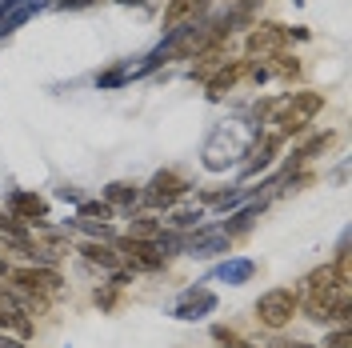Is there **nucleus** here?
Returning <instances> with one entry per match:
<instances>
[{"mask_svg":"<svg viewBox=\"0 0 352 348\" xmlns=\"http://www.w3.org/2000/svg\"><path fill=\"white\" fill-rule=\"evenodd\" d=\"M349 345H352V328L349 325H336L329 336H324V345H320V348H349Z\"/></svg>","mask_w":352,"mask_h":348,"instance_id":"obj_24","label":"nucleus"},{"mask_svg":"<svg viewBox=\"0 0 352 348\" xmlns=\"http://www.w3.org/2000/svg\"><path fill=\"white\" fill-rule=\"evenodd\" d=\"M212 340H217L220 348H256L252 340H244L236 328H228V325H212Z\"/></svg>","mask_w":352,"mask_h":348,"instance_id":"obj_22","label":"nucleus"},{"mask_svg":"<svg viewBox=\"0 0 352 348\" xmlns=\"http://www.w3.org/2000/svg\"><path fill=\"white\" fill-rule=\"evenodd\" d=\"M76 252H80L88 264H100L104 272L120 268V257H116V248H112V244H100V240H85V244H76Z\"/></svg>","mask_w":352,"mask_h":348,"instance_id":"obj_17","label":"nucleus"},{"mask_svg":"<svg viewBox=\"0 0 352 348\" xmlns=\"http://www.w3.org/2000/svg\"><path fill=\"white\" fill-rule=\"evenodd\" d=\"M4 276H8V261H4V257H0V281H4Z\"/></svg>","mask_w":352,"mask_h":348,"instance_id":"obj_34","label":"nucleus"},{"mask_svg":"<svg viewBox=\"0 0 352 348\" xmlns=\"http://www.w3.org/2000/svg\"><path fill=\"white\" fill-rule=\"evenodd\" d=\"M116 4H124V8H132V4H148V0H116Z\"/></svg>","mask_w":352,"mask_h":348,"instance_id":"obj_33","label":"nucleus"},{"mask_svg":"<svg viewBox=\"0 0 352 348\" xmlns=\"http://www.w3.org/2000/svg\"><path fill=\"white\" fill-rule=\"evenodd\" d=\"M300 292H292V288H285V284H276V288H268V292H261V301H256V320H261L264 328H272V332H280V328L292 325V316L300 312Z\"/></svg>","mask_w":352,"mask_h":348,"instance_id":"obj_2","label":"nucleus"},{"mask_svg":"<svg viewBox=\"0 0 352 348\" xmlns=\"http://www.w3.org/2000/svg\"><path fill=\"white\" fill-rule=\"evenodd\" d=\"M8 217L21 220V224H44L48 220V200L36 193H24V188H12L8 193Z\"/></svg>","mask_w":352,"mask_h":348,"instance_id":"obj_10","label":"nucleus"},{"mask_svg":"<svg viewBox=\"0 0 352 348\" xmlns=\"http://www.w3.org/2000/svg\"><path fill=\"white\" fill-rule=\"evenodd\" d=\"M244 72L256 80V85H264V80H272V68L268 65H261V61H252V65H244Z\"/></svg>","mask_w":352,"mask_h":348,"instance_id":"obj_27","label":"nucleus"},{"mask_svg":"<svg viewBox=\"0 0 352 348\" xmlns=\"http://www.w3.org/2000/svg\"><path fill=\"white\" fill-rule=\"evenodd\" d=\"M292 4H296V8H305V0H292Z\"/></svg>","mask_w":352,"mask_h":348,"instance_id":"obj_36","label":"nucleus"},{"mask_svg":"<svg viewBox=\"0 0 352 348\" xmlns=\"http://www.w3.org/2000/svg\"><path fill=\"white\" fill-rule=\"evenodd\" d=\"M116 292H120V288H112V284H109V288H96V292H92V301H96V305L109 312V308L116 305Z\"/></svg>","mask_w":352,"mask_h":348,"instance_id":"obj_26","label":"nucleus"},{"mask_svg":"<svg viewBox=\"0 0 352 348\" xmlns=\"http://www.w3.org/2000/svg\"><path fill=\"white\" fill-rule=\"evenodd\" d=\"M173 217H168V228H176V232H192V228H200V220H204V208H168Z\"/></svg>","mask_w":352,"mask_h":348,"instance_id":"obj_20","label":"nucleus"},{"mask_svg":"<svg viewBox=\"0 0 352 348\" xmlns=\"http://www.w3.org/2000/svg\"><path fill=\"white\" fill-rule=\"evenodd\" d=\"M208 281H220V284H228V288L252 284L256 281V261L252 257H224L220 264L208 268Z\"/></svg>","mask_w":352,"mask_h":348,"instance_id":"obj_9","label":"nucleus"},{"mask_svg":"<svg viewBox=\"0 0 352 348\" xmlns=\"http://www.w3.org/2000/svg\"><path fill=\"white\" fill-rule=\"evenodd\" d=\"M12 284L21 296H44V292L60 288V276L52 268H21V272H12Z\"/></svg>","mask_w":352,"mask_h":348,"instance_id":"obj_12","label":"nucleus"},{"mask_svg":"<svg viewBox=\"0 0 352 348\" xmlns=\"http://www.w3.org/2000/svg\"><path fill=\"white\" fill-rule=\"evenodd\" d=\"M276 61H280V65H276V72H280V76H288V80H292V76H300V61H296V56L276 52Z\"/></svg>","mask_w":352,"mask_h":348,"instance_id":"obj_25","label":"nucleus"},{"mask_svg":"<svg viewBox=\"0 0 352 348\" xmlns=\"http://www.w3.org/2000/svg\"><path fill=\"white\" fill-rule=\"evenodd\" d=\"M184 252H188V257H197V261H212V257H220V252H228V237H224L220 228L200 224L197 232H188Z\"/></svg>","mask_w":352,"mask_h":348,"instance_id":"obj_11","label":"nucleus"},{"mask_svg":"<svg viewBox=\"0 0 352 348\" xmlns=\"http://www.w3.org/2000/svg\"><path fill=\"white\" fill-rule=\"evenodd\" d=\"M56 200H68V204H80L85 196H80V188H72V184H60V188H56Z\"/></svg>","mask_w":352,"mask_h":348,"instance_id":"obj_30","label":"nucleus"},{"mask_svg":"<svg viewBox=\"0 0 352 348\" xmlns=\"http://www.w3.org/2000/svg\"><path fill=\"white\" fill-rule=\"evenodd\" d=\"M129 80H132V61H116L112 68H104V72L92 76V85L100 88V92H109V88H124Z\"/></svg>","mask_w":352,"mask_h":348,"instance_id":"obj_18","label":"nucleus"},{"mask_svg":"<svg viewBox=\"0 0 352 348\" xmlns=\"http://www.w3.org/2000/svg\"><path fill=\"white\" fill-rule=\"evenodd\" d=\"M112 248H116V257L124 261V268L129 272H160L164 268V257L156 252L153 240H132V237H116L112 240Z\"/></svg>","mask_w":352,"mask_h":348,"instance_id":"obj_5","label":"nucleus"},{"mask_svg":"<svg viewBox=\"0 0 352 348\" xmlns=\"http://www.w3.org/2000/svg\"><path fill=\"white\" fill-rule=\"evenodd\" d=\"M264 208H268V200H264V196L248 200V204H241V208H232V213H228V220L220 224V232H224L228 240H232V237H244V232L256 224V217H261Z\"/></svg>","mask_w":352,"mask_h":348,"instance_id":"obj_13","label":"nucleus"},{"mask_svg":"<svg viewBox=\"0 0 352 348\" xmlns=\"http://www.w3.org/2000/svg\"><path fill=\"white\" fill-rule=\"evenodd\" d=\"M88 4H96V0H52L48 8H56V12H76V8H88Z\"/></svg>","mask_w":352,"mask_h":348,"instance_id":"obj_28","label":"nucleus"},{"mask_svg":"<svg viewBox=\"0 0 352 348\" xmlns=\"http://www.w3.org/2000/svg\"><path fill=\"white\" fill-rule=\"evenodd\" d=\"M324 109V92H312V88H300V92H288L276 100V109H272V124L280 136H300V132L320 116Z\"/></svg>","mask_w":352,"mask_h":348,"instance_id":"obj_1","label":"nucleus"},{"mask_svg":"<svg viewBox=\"0 0 352 348\" xmlns=\"http://www.w3.org/2000/svg\"><path fill=\"white\" fill-rule=\"evenodd\" d=\"M261 12H264V0H232L228 8H220L217 17H208V24H212V41L224 44L232 32H248Z\"/></svg>","mask_w":352,"mask_h":348,"instance_id":"obj_4","label":"nucleus"},{"mask_svg":"<svg viewBox=\"0 0 352 348\" xmlns=\"http://www.w3.org/2000/svg\"><path fill=\"white\" fill-rule=\"evenodd\" d=\"M280 348H316V345H280Z\"/></svg>","mask_w":352,"mask_h":348,"instance_id":"obj_35","label":"nucleus"},{"mask_svg":"<svg viewBox=\"0 0 352 348\" xmlns=\"http://www.w3.org/2000/svg\"><path fill=\"white\" fill-rule=\"evenodd\" d=\"M100 200L109 204L112 213L120 208V213H129L140 204V184H132V180H112V184H104V193H100Z\"/></svg>","mask_w":352,"mask_h":348,"instance_id":"obj_16","label":"nucleus"},{"mask_svg":"<svg viewBox=\"0 0 352 348\" xmlns=\"http://www.w3.org/2000/svg\"><path fill=\"white\" fill-rule=\"evenodd\" d=\"M217 292L212 288H204V281L192 284V288H184L180 296L173 301V308H168V316L173 320H204V316H212L217 312Z\"/></svg>","mask_w":352,"mask_h":348,"instance_id":"obj_6","label":"nucleus"},{"mask_svg":"<svg viewBox=\"0 0 352 348\" xmlns=\"http://www.w3.org/2000/svg\"><path fill=\"white\" fill-rule=\"evenodd\" d=\"M188 193H192V180H188V176L176 173V168H160V173H153V180L144 184L140 200H144L148 208H176Z\"/></svg>","mask_w":352,"mask_h":348,"instance_id":"obj_3","label":"nucleus"},{"mask_svg":"<svg viewBox=\"0 0 352 348\" xmlns=\"http://www.w3.org/2000/svg\"><path fill=\"white\" fill-rule=\"evenodd\" d=\"M109 276H112V288H129V284H132V276H136V272H129V268H112Z\"/></svg>","mask_w":352,"mask_h":348,"instance_id":"obj_29","label":"nucleus"},{"mask_svg":"<svg viewBox=\"0 0 352 348\" xmlns=\"http://www.w3.org/2000/svg\"><path fill=\"white\" fill-rule=\"evenodd\" d=\"M109 217H112V208L109 204H104V200H80V204H76V220H104V224H109Z\"/></svg>","mask_w":352,"mask_h":348,"instance_id":"obj_23","label":"nucleus"},{"mask_svg":"<svg viewBox=\"0 0 352 348\" xmlns=\"http://www.w3.org/2000/svg\"><path fill=\"white\" fill-rule=\"evenodd\" d=\"M21 228H24L21 220H12L8 213H0V237H4V232H21Z\"/></svg>","mask_w":352,"mask_h":348,"instance_id":"obj_31","label":"nucleus"},{"mask_svg":"<svg viewBox=\"0 0 352 348\" xmlns=\"http://www.w3.org/2000/svg\"><path fill=\"white\" fill-rule=\"evenodd\" d=\"M285 24H272V21H256L248 28V36H244V48H248V56H276V52H285Z\"/></svg>","mask_w":352,"mask_h":348,"instance_id":"obj_8","label":"nucleus"},{"mask_svg":"<svg viewBox=\"0 0 352 348\" xmlns=\"http://www.w3.org/2000/svg\"><path fill=\"white\" fill-rule=\"evenodd\" d=\"M160 232H164V224H160L156 217H132L129 220V237L132 240H156Z\"/></svg>","mask_w":352,"mask_h":348,"instance_id":"obj_21","label":"nucleus"},{"mask_svg":"<svg viewBox=\"0 0 352 348\" xmlns=\"http://www.w3.org/2000/svg\"><path fill=\"white\" fill-rule=\"evenodd\" d=\"M241 76H244V61H224L212 76H204V92H208V100H220L224 92H232Z\"/></svg>","mask_w":352,"mask_h":348,"instance_id":"obj_15","label":"nucleus"},{"mask_svg":"<svg viewBox=\"0 0 352 348\" xmlns=\"http://www.w3.org/2000/svg\"><path fill=\"white\" fill-rule=\"evenodd\" d=\"M280 144H285V136H280V132H261V136L252 140V149H248V160L241 164V180H256L261 173H268V168L276 164Z\"/></svg>","mask_w":352,"mask_h":348,"instance_id":"obj_7","label":"nucleus"},{"mask_svg":"<svg viewBox=\"0 0 352 348\" xmlns=\"http://www.w3.org/2000/svg\"><path fill=\"white\" fill-rule=\"evenodd\" d=\"M300 284H305V292H308V288H340V284H349V281L336 272V264H320V268H312Z\"/></svg>","mask_w":352,"mask_h":348,"instance_id":"obj_19","label":"nucleus"},{"mask_svg":"<svg viewBox=\"0 0 352 348\" xmlns=\"http://www.w3.org/2000/svg\"><path fill=\"white\" fill-rule=\"evenodd\" d=\"M44 8H48L44 0H21V4H12V8H4V12H0V41H8L16 28H24L32 17H41Z\"/></svg>","mask_w":352,"mask_h":348,"instance_id":"obj_14","label":"nucleus"},{"mask_svg":"<svg viewBox=\"0 0 352 348\" xmlns=\"http://www.w3.org/2000/svg\"><path fill=\"white\" fill-rule=\"evenodd\" d=\"M285 36H288V41H308L312 32H308L305 24H296V28H285Z\"/></svg>","mask_w":352,"mask_h":348,"instance_id":"obj_32","label":"nucleus"}]
</instances>
